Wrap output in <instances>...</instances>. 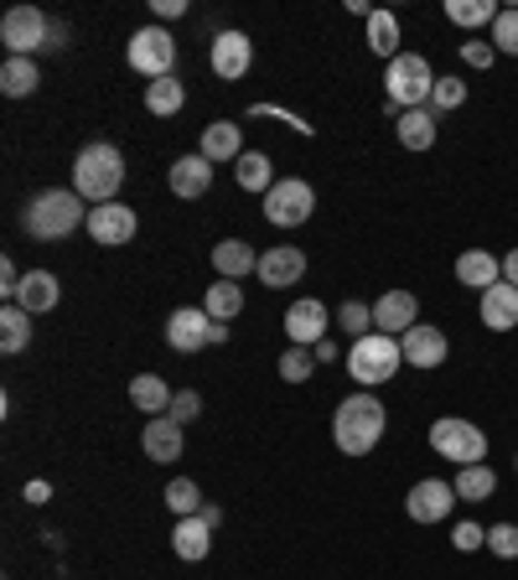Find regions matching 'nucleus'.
I'll return each mask as SVG.
<instances>
[{"label": "nucleus", "instance_id": "1", "mask_svg": "<svg viewBox=\"0 0 518 580\" xmlns=\"http://www.w3.org/2000/svg\"><path fill=\"white\" fill-rule=\"evenodd\" d=\"M384 425H389V410L379 404L373 389H358L338 404L332 415V441H338L342 456H369L379 441H384Z\"/></svg>", "mask_w": 518, "mask_h": 580}, {"label": "nucleus", "instance_id": "2", "mask_svg": "<svg viewBox=\"0 0 518 580\" xmlns=\"http://www.w3.org/2000/svg\"><path fill=\"white\" fill-rule=\"evenodd\" d=\"M119 187H125V156H119V146H109V140H94V146L78 150L74 161V193L84 197V203H119Z\"/></svg>", "mask_w": 518, "mask_h": 580}, {"label": "nucleus", "instance_id": "3", "mask_svg": "<svg viewBox=\"0 0 518 580\" xmlns=\"http://www.w3.org/2000/svg\"><path fill=\"white\" fill-rule=\"evenodd\" d=\"M78 224H89V213H84V197L74 193V187H47V193H37L27 203V213H21V228H27L31 238H68Z\"/></svg>", "mask_w": 518, "mask_h": 580}, {"label": "nucleus", "instance_id": "4", "mask_svg": "<svg viewBox=\"0 0 518 580\" xmlns=\"http://www.w3.org/2000/svg\"><path fill=\"white\" fill-rule=\"evenodd\" d=\"M404 353H400V337H389V332H369V337H358L348 347V379L358 389H379L389 384L394 373H400Z\"/></svg>", "mask_w": 518, "mask_h": 580}, {"label": "nucleus", "instance_id": "5", "mask_svg": "<svg viewBox=\"0 0 518 580\" xmlns=\"http://www.w3.org/2000/svg\"><path fill=\"white\" fill-rule=\"evenodd\" d=\"M430 451L446 456V462H457V466H477V462H488V435L477 431L472 420L441 415L430 425Z\"/></svg>", "mask_w": 518, "mask_h": 580}, {"label": "nucleus", "instance_id": "6", "mask_svg": "<svg viewBox=\"0 0 518 580\" xmlns=\"http://www.w3.org/2000/svg\"><path fill=\"white\" fill-rule=\"evenodd\" d=\"M384 89H389V105H400V109H430L436 73H430V62L420 58V52H400V58L389 62Z\"/></svg>", "mask_w": 518, "mask_h": 580}, {"label": "nucleus", "instance_id": "7", "mask_svg": "<svg viewBox=\"0 0 518 580\" xmlns=\"http://www.w3.org/2000/svg\"><path fill=\"white\" fill-rule=\"evenodd\" d=\"M166 343L172 353H203V347L228 343V322H213L203 306H182L166 316Z\"/></svg>", "mask_w": 518, "mask_h": 580}, {"label": "nucleus", "instance_id": "8", "mask_svg": "<svg viewBox=\"0 0 518 580\" xmlns=\"http://www.w3.org/2000/svg\"><path fill=\"white\" fill-rule=\"evenodd\" d=\"M125 58H130V68H135V73H146L150 83H156V78H172V68H177V37L150 21V27H140L130 37Z\"/></svg>", "mask_w": 518, "mask_h": 580}, {"label": "nucleus", "instance_id": "9", "mask_svg": "<svg viewBox=\"0 0 518 580\" xmlns=\"http://www.w3.org/2000/svg\"><path fill=\"white\" fill-rule=\"evenodd\" d=\"M47 37H52V21H47L37 6H11L6 21H0V42L11 58H31V52H47Z\"/></svg>", "mask_w": 518, "mask_h": 580}, {"label": "nucleus", "instance_id": "10", "mask_svg": "<svg viewBox=\"0 0 518 580\" xmlns=\"http://www.w3.org/2000/svg\"><path fill=\"white\" fill-rule=\"evenodd\" d=\"M311 208H316V193H311V181H301V177H281L265 193V218L275 228H301L311 218Z\"/></svg>", "mask_w": 518, "mask_h": 580}, {"label": "nucleus", "instance_id": "11", "mask_svg": "<svg viewBox=\"0 0 518 580\" xmlns=\"http://www.w3.org/2000/svg\"><path fill=\"white\" fill-rule=\"evenodd\" d=\"M89 238L99 244V249H119V244H130L135 228H140V218H135V208H125V203H99V208H89Z\"/></svg>", "mask_w": 518, "mask_h": 580}, {"label": "nucleus", "instance_id": "12", "mask_svg": "<svg viewBox=\"0 0 518 580\" xmlns=\"http://www.w3.org/2000/svg\"><path fill=\"white\" fill-rule=\"evenodd\" d=\"M451 503H457V488H451L446 476H426V482H414L410 488L404 513H410V523H446Z\"/></svg>", "mask_w": 518, "mask_h": 580}, {"label": "nucleus", "instance_id": "13", "mask_svg": "<svg viewBox=\"0 0 518 580\" xmlns=\"http://www.w3.org/2000/svg\"><path fill=\"white\" fill-rule=\"evenodd\" d=\"M207 62H213V73H218L223 83H238V78L250 73V62H254V42L244 37V31H218Z\"/></svg>", "mask_w": 518, "mask_h": 580}, {"label": "nucleus", "instance_id": "14", "mask_svg": "<svg viewBox=\"0 0 518 580\" xmlns=\"http://www.w3.org/2000/svg\"><path fill=\"white\" fill-rule=\"evenodd\" d=\"M400 353H404V363H410V368L430 373V368H441V363H446V353H451V337H446L441 327H426V322H420V327H410L400 337Z\"/></svg>", "mask_w": 518, "mask_h": 580}, {"label": "nucleus", "instance_id": "15", "mask_svg": "<svg viewBox=\"0 0 518 580\" xmlns=\"http://www.w3.org/2000/svg\"><path fill=\"white\" fill-rule=\"evenodd\" d=\"M326 322H332V312H326L322 301L301 296V301H291V312H285V337H291V347H316Z\"/></svg>", "mask_w": 518, "mask_h": 580}, {"label": "nucleus", "instance_id": "16", "mask_svg": "<svg viewBox=\"0 0 518 580\" xmlns=\"http://www.w3.org/2000/svg\"><path fill=\"white\" fill-rule=\"evenodd\" d=\"M373 327L389 332V337H404L410 327H420V301L414 291H384L373 301Z\"/></svg>", "mask_w": 518, "mask_h": 580}, {"label": "nucleus", "instance_id": "17", "mask_svg": "<svg viewBox=\"0 0 518 580\" xmlns=\"http://www.w3.org/2000/svg\"><path fill=\"white\" fill-rule=\"evenodd\" d=\"M301 275H306V254H301L296 244H281V249L260 254V281H265L270 291H291Z\"/></svg>", "mask_w": 518, "mask_h": 580}, {"label": "nucleus", "instance_id": "18", "mask_svg": "<svg viewBox=\"0 0 518 580\" xmlns=\"http://www.w3.org/2000/svg\"><path fill=\"white\" fill-rule=\"evenodd\" d=\"M197 156H207V161H238L244 156V125L238 119H213L203 130V140H197Z\"/></svg>", "mask_w": 518, "mask_h": 580}, {"label": "nucleus", "instance_id": "19", "mask_svg": "<svg viewBox=\"0 0 518 580\" xmlns=\"http://www.w3.org/2000/svg\"><path fill=\"white\" fill-rule=\"evenodd\" d=\"M213 269H218V281L244 285V275H260V249L244 238H223V244H213Z\"/></svg>", "mask_w": 518, "mask_h": 580}, {"label": "nucleus", "instance_id": "20", "mask_svg": "<svg viewBox=\"0 0 518 580\" xmlns=\"http://www.w3.org/2000/svg\"><path fill=\"white\" fill-rule=\"evenodd\" d=\"M58 296H62V291H58V275H52V269H27L11 306H21L27 316H42V312H52V306H58Z\"/></svg>", "mask_w": 518, "mask_h": 580}, {"label": "nucleus", "instance_id": "21", "mask_svg": "<svg viewBox=\"0 0 518 580\" xmlns=\"http://www.w3.org/2000/svg\"><path fill=\"white\" fill-rule=\"evenodd\" d=\"M477 312H482V327L488 332H514L518 327V285H508V281L488 285Z\"/></svg>", "mask_w": 518, "mask_h": 580}, {"label": "nucleus", "instance_id": "22", "mask_svg": "<svg viewBox=\"0 0 518 580\" xmlns=\"http://www.w3.org/2000/svg\"><path fill=\"white\" fill-rule=\"evenodd\" d=\"M166 181H172V193L177 197H187V203H193V197H203L207 187H213V161H207V156H177V161H172V171H166Z\"/></svg>", "mask_w": 518, "mask_h": 580}, {"label": "nucleus", "instance_id": "23", "mask_svg": "<svg viewBox=\"0 0 518 580\" xmlns=\"http://www.w3.org/2000/svg\"><path fill=\"white\" fill-rule=\"evenodd\" d=\"M172 400H177V389L166 384L162 373H135V379H130V404H135V410H146L150 420L172 415Z\"/></svg>", "mask_w": 518, "mask_h": 580}, {"label": "nucleus", "instance_id": "24", "mask_svg": "<svg viewBox=\"0 0 518 580\" xmlns=\"http://www.w3.org/2000/svg\"><path fill=\"white\" fill-rule=\"evenodd\" d=\"M457 281L467 285V291H488V285L504 281V259H492L488 249H467V254H457Z\"/></svg>", "mask_w": 518, "mask_h": 580}, {"label": "nucleus", "instance_id": "25", "mask_svg": "<svg viewBox=\"0 0 518 580\" xmlns=\"http://www.w3.org/2000/svg\"><path fill=\"white\" fill-rule=\"evenodd\" d=\"M140 446H146L150 462H177L182 456V425L172 415H156L146 425V435H140Z\"/></svg>", "mask_w": 518, "mask_h": 580}, {"label": "nucleus", "instance_id": "26", "mask_svg": "<svg viewBox=\"0 0 518 580\" xmlns=\"http://www.w3.org/2000/svg\"><path fill=\"white\" fill-rule=\"evenodd\" d=\"M172 550H177V560L197 566V560H207V550H213V529H207L203 519H177V529H172Z\"/></svg>", "mask_w": 518, "mask_h": 580}, {"label": "nucleus", "instance_id": "27", "mask_svg": "<svg viewBox=\"0 0 518 580\" xmlns=\"http://www.w3.org/2000/svg\"><path fill=\"white\" fill-rule=\"evenodd\" d=\"M394 135H400L404 150H430L436 146V109H404Z\"/></svg>", "mask_w": 518, "mask_h": 580}, {"label": "nucleus", "instance_id": "28", "mask_svg": "<svg viewBox=\"0 0 518 580\" xmlns=\"http://www.w3.org/2000/svg\"><path fill=\"white\" fill-rule=\"evenodd\" d=\"M457 498L461 503H488L492 492H498V472H492L488 462H477V466H457Z\"/></svg>", "mask_w": 518, "mask_h": 580}, {"label": "nucleus", "instance_id": "29", "mask_svg": "<svg viewBox=\"0 0 518 580\" xmlns=\"http://www.w3.org/2000/svg\"><path fill=\"white\" fill-rule=\"evenodd\" d=\"M234 177H238V187H244V193L265 197L270 187H275V166H270L265 150H244V156L234 161Z\"/></svg>", "mask_w": 518, "mask_h": 580}, {"label": "nucleus", "instance_id": "30", "mask_svg": "<svg viewBox=\"0 0 518 580\" xmlns=\"http://www.w3.org/2000/svg\"><path fill=\"white\" fill-rule=\"evenodd\" d=\"M182 105H187V83H182L177 73H172V78H156V83H146V109H150L156 119L182 115Z\"/></svg>", "mask_w": 518, "mask_h": 580}, {"label": "nucleus", "instance_id": "31", "mask_svg": "<svg viewBox=\"0 0 518 580\" xmlns=\"http://www.w3.org/2000/svg\"><path fill=\"white\" fill-rule=\"evenodd\" d=\"M498 0H446V21L461 31H477V27H492L498 21Z\"/></svg>", "mask_w": 518, "mask_h": 580}, {"label": "nucleus", "instance_id": "32", "mask_svg": "<svg viewBox=\"0 0 518 580\" xmlns=\"http://www.w3.org/2000/svg\"><path fill=\"white\" fill-rule=\"evenodd\" d=\"M37 83H42V73H37V62L31 58L0 62V94H6V99H27V94H37Z\"/></svg>", "mask_w": 518, "mask_h": 580}, {"label": "nucleus", "instance_id": "33", "mask_svg": "<svg viewBox=\"0 0 518 580\" xmlns=\"http://www.w3.org/2000/svg\"><path fill=\"white\" fill-rule=\"evenodd\" d=\"M369 47L384 62L400 58V16H394V11H373L369 16Z\"/></svg>", "mask_w": 518, "mask_h": 580}, {"label": "nucleus", "instance_id": "34", "mask_svg": "<svg viewBox=\"0 0 518 580\" xmlns=\"http://www.w3.org/2000/svg\"><path fill=\"white\" fill-rule=\"evenodd\" d=\"M203 312L213 316V322H234V316L244 312V291H238V281H218V285H207Z\"/></svg>", "mask_w": 518, "mask_h": 580}, {"label": "nucleus", "instance_id": "35", "mask_svg": "<svg viewBox=\"0 0 518 580\" xmlns=\"http://www.w3.org/2000/svg\"><path fill=\"white\" fill-rule=\"evenodd\" d=\"M27 343H31V316L21 306H6L0 312V347L16 357V353H27Z\"/></svg>", "mask_w": 518, "mask_h": 580}, {"label": "nucleus", "instance_id": "36", "mask_svg": "<svg viewBox=\"0 0 518 580\" xmlns=\"http://www.w3.org/2000/svg\"><path fill=\"white\" fill-rule=\"evenodd\" d=\"M166 508H172L177 519H197V513H203V492H197L193 476H172V482H166Z\"/></svg>", "mask_w": 518, "mask_h": 580}, {"label": "nucleus", "instance_id": "37", "mask_svg": "<svg viewBox=\"0 0 518 580\" xmlns=\"http://www.w3.org/2000/svg\"><path fill=\"white\" fill-rule=\"evenodd\" d=\"M316 368H322V363H316L311 347H285V353H281V379H285V384H306Z\"/></svg>", "mask_w": 518, "mask_h": 580}, {"label": "nucleus", "instance_id": "38", "mask_svg": "<svg viewBox=\"0 0 518 580\" xmlns=\"http://www.w3.org/2000/svg\"><path fill=\"white\" fill-rule=\"evenodd\" d=\"M338 327L348 332L353 343H358V337H369V332H373V306H363V301H342V306H338Z\"/></svg>", "mask_w": 518, "mask_h": 580}, {"label": "nucleus", "instance_id": "39", "mask_svg": "<svg viewBox=\"0 0 518 580\" xmlns=\"http://www.w3.org/2000/svg\"><path fill=\"white\" fill-rule=\"evenodd\" d=\"M461 105H467V83H461L457 73L436 78V89H430V109H436V115H446V109H461Z\"/></svg>", "mask_w": 518, "mask_h": 580}, {"label": "nucleus", "instance_id": "40", "mask_svg": "<svg viewBox=\"0 0 518 580\" xmlns=\"http://www.w3.org/2000/svg\"><path fill=\"white\" fill-rule=\"evenodd\" d=\"M492 47L504 52V58H518V6H504L498 21H492Z\"/></svg>", "mask_w": 518, "mask_h": 580}, {"label": "nucleus", "instance_id": "41", "mask_svg": "<svg viewBox=\"0 0 518 580\" xmlns=\"http://www.w3.org/2000/svg\"><path fill=\"white\" fill-rule=\"evenodd\" d=\"M488 554H498V560H518V523H492L488 529Z\"/></svg>", "mask_w": 518, "mask_h": 580}, {"label": "nucleus", "instance_id": "42", "mask_svg": "<svg viewBox=\"0 0 518 580\" xmlns=\"http://www.w3.org/2000/svg\"><path fill=\"white\" fill-rule=\"evenodd\" d=\"M451 544H457L461 554L488 550V529H482V523H457V529H451Z\"/></svg>", "mask_w": 518, "mask_h": 580}, {"label": "nucleus", "instance_id": "43", "mask_svg": "<svg viewBox=\"0 0 518 580\" xmlns=\"http://www.w3.org/2000/svg\"><path fill=\"white\" fill-rule=\"evenodd\" d=\"M203 415V400H197V389H177V400H172V420L177 425H193Z\"/></svg>", "mask_w": 518, "mask_h": 580}, {"label": "nucleus", "instance_id": "44", "mask_svg": "<svg viewBox=\"0 0 518 580\" xmlns=\"http://www.w3.org/2000/svg\"><path fill=\"white\" fill-rule=\"evenodd\" d=\"M461 62H467V68H492V62H498V47L492 42H461Z\"/></svg>", "mask_w": 518, "mask_h": 580}, {"label": "nucleus", "instance_id": "45", "mask_svg": "<svg viewBox=\"0 0 518 580\" xmlns=\"http://www.w3.org/2000/svg\"><path fill=\"white\" fill-rule=\"evenodd\" d=\"M150 11H156V21H177V16H187V0H150Z\"/></svg>", "mask_w": 518, "mask_h": 580}, {"label": "nucleus", "instance_id": "46", "mask_svg": "<svg viewBox=\"0 0 518 580\" xmlns=\"http://www.w3.org/2000/svg\"><path fill=\"white\" fill-rule=\"evenodd\" d=\"M311 353H316V363H338V357H342V347L332 343V337H322V343L311 347Z\"/></svg>", "mask_w": 518, "mask_h": 580}, {"label": "nucleus", "instance_id": "47", "mask_svg": "<svg viewBox=\"0 0 518 580\" xmlns=\"http://www.w3.org/2000/svg\"><path fill=\"white\" fill-rule=\"evenodd\" d=\"M68 47V27L62 21H52V37H47V52H62Z\"/></svg>", "mask_w": 518, "mask_h": 580}, {"label": "nucleus", "instance_id": "48", "mask_svg": "<svg viewBox=\"0 0 518 580\" xmlns=\"http://www.w3.org/2000/svg\"><path fill=\"white\" fill-rule=\"evenodd\" d=\"M504 281H508V285H518V249H508V254H504Z\"/></svg>", "mask_w": 518, "mask_h": 580}, {"label": "nucleus", "instance_id": "49", "mask_svg": "<svg viewBox=\"0 0 518 580\" xmlns=\"http://www.w3.org/2000/svg\"><path fill=\"white\" fill-rule=\"evenodd\" d=\"M197 519H203L207 529H218V523H223V508H218V503H203V513H197Z\"/></svg>", "mask_w": 518, "mask_h": 580}, {"label": "nucleus", "instance_id": "50", "mask_svg": "<svg viewBox=\"0 0 518 580\" xmlns=\"http://www.w3.org/2000/svg\"><path fill=\"white\" fill-rule=\"evenodd\" d=\"M348 11H353V16H363V21H369V16L379 11V6H369V0H348Z\"/></svg>", "mask_w": 518, "mask_h": 580}, {"label": "nucleus", "instance_id": "51", "mask_svg": "<svg viewBox=\"0 0 518 580\" xmlns=\"http://www.w3.org/2000/svg\"><path fill=\"white\" fill-rule=\"evenodd\" d=\"M27 498L31 503H47V482H27Z\"/></svg>", "mask_w": 518, "mask_h": 580}, {"label": "nucleus", "instance_id": "52", "mask_svg": "<svg viewBox=\"0 0 518 580\" xmlns=\"http://www.w3.org/2000/svg\"><path fill=\"white\" fill-rule=\"evenodd\" d=\"M514 472H518V456H514Z\"/></svg>", "mask_w": 518, "mask_h": 580}]
</instances>
